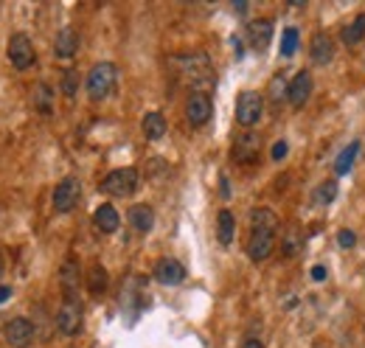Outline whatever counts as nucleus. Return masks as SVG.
<instances>
[{"label":"nucleus","instance_id":"nucleus-10","mask_svg":"<svg viewBox=\"0 0 365 348\" xmlns=\"http://www.w3.org/2000/svg\"><path fill=\"white\" fill-rule=\"evenodd\" d=\"M177 62H182L186 68H177L182 76H186L189 82H194V84H202V82H211V62H208V56L205 53H191V56H182V60H177Z\"/></svg>","mask_w":365,"mask_h":348},{"label":"nucleus","instance_id":"nucleus-34","mask_svg":"<svg viewBox=\"0 0 365 348\" xmlns=\"http://www.w3.org/2000/svg\"><path fill=\"white\" fill-rule=\"evenodd\" d=\"M312 278H315V281H323V278H326V267H323V264H315V267H312Z\"/></svg>","mask_w":365,"mask_h":348},{"label":"nucleus","instance_id":"nucleus-22","mask_svg":"<svg viewBox=\"0 0 365 348\" xmlns=\"http://www.w3.org/2000/svg\"><path fill=\"white\" fill-rule=\"evenodd\" d=\"M357 155H360V140H351L349 147L338 155V160H334V171H338V174H349L351 166L357 163Z\"/></svg>","mask_w":365,"mask_h":348},{"label":"nucleus","instance_id":"nucleus-20","mask_svg":"<svg viewBox=\"0 0 365 348\" xmlns=\"http://www.w3.org/2000/svg\"><path fill=\"white\" fill-rule=\"evenodd\" d=\"M143 135L149 140H161L166 135V119H163V112L152 110V112L143 115Z\"/></svg>","mask_w":365,"mask_h":348},{"label":"nucleus","instance_id":"nucleus-35","mask_svg":"<svg viewBox=\"0 0 365 348\" xmlns=\"http://www.w3.org/2000/svg\"><path fill=\"white\" fill-rule=\"evenodd\" d=\"M9 298H12V289L9 286H0V303L9 301Z\"/></svg>","mask_w":365,"mask_h":348},{"label":"nucleus","instance_id":"nucleus-33","mask_svg":"<svg viewBox=\"0 0 365 348\" xmlns=\"http://www.w3.org/2000/svg\"><path fill=\"white\" fill-rule=\"evenodd\" d=\"M242 348H264V343H261V337H245Z\"/></svg>","mask_w":365,"mask_h":348},{"label":"nucleus","instance_id":"nucleus-13","mask_svg":"<svg viewBox=\"0 0 365 348\" xmlns=\"http://www.w3.org/2000/svg\"><path fill=\"white\" fill-rule=\"evenodd\" d=\"M155 278L166 286H174V284H180L182 278H186V267H182L177 258H161L155 264Z\"/></svg>","mask_w":365,"mask_h":348},{"label":"nucleus","instance_id":"nucleus-18","mask_svg":"<svg viewBox=\"0 0 365 348\" xmlns=\"http://www.w3.org/2000/svg\"><path fill=\"white\" fill-rule=\"evenodd\" d=\"M93 225L102 230V234H115L118 225H121V216L113 206H99L93 214Z\"/></svg>","mask_w":365,"mask_h":348},{"label":"nucleus","instance_id":"nucleus-7","mask_svg":"<svg viewBox=\"0 0 365 348\" xmlns=\"http://www.w3.org/2000/svg\"><path fill=\"white\" fill-rule=\"evenodd\" d=\"M79 199H82V183L76 177H65L54 188V211L68 214L79 206Z\"/></svg>","mask_w":365,"mask_h":348},{"label":"nucleus","instance_id":"nucleus-30","mask_svg":"<svg viewBox=\"0 0 365 348\" xmlns=\"http://www.w3.org/2000/svg\"><path fill=\"white\" fill-rule=\"evenodd\" d=\"M59 90H62L68 99H73V96H76V90H79V73H76L73 68H65V73H62V84H59Z\"/></svg>","mask_w":365,"mask_h":348},{"label":"nucleus","instance_id":"nucleus-16","mask_svg":"<svg viewBox=\"0 0 365 348\" xmlns=\"http://www.w3.org/2000/svg\"><path fill=\"white\" fill-rule=\"evenodd\" d=\"M54 51H56L59 60H71V56H76V51H79V34H76V28H62V32L56 34Z\"/></svg>","mask_w":365,"mask_h":348},{"label":"nucleus","instance_id":"nucleus-9","mask_svg":"<svg viewBox=\"0 0 365 348\" xmlns=\"http://www.w3.org/2000/svg\"><path fill=\"white\" fill-rule=\"evenodd\" d=\"M312 87H315V82H312V73L309 71H298L292 79H290V87H287V101L298 110V107H303L309 101V96H312Z\"/></svg>","mask_w":365,"mask_h":348},{"label":"nucleus","instance_id":"nucleus-21","mask_svg":"<svg viewBox=\"0 0 365 348\" xmlns=\"http://www.w3.org/2000/svg\"><path fill=\"white\" fill-rule=\"evenodd\" d=\"M59 281H62V286H65V295H76V289H79V261L68 258L62 273H59Z\"/></svg>","mask_w":365,"mask_h":348},{"label":"nucleus","instance_id":"nucleus-28","mask_svg":"<svg viewBox=\"0 0 365 348\" xmlns=\"http://www.w3.org/2000/svg\"><path fill=\"white\" fill-rule=\"evenodd\" d=\"M301 245H303V236H301V230H298V227H290V230H287V236H284V242H281V250H284V256H287V258L298 256Z\"/></svg>","mask_w":365,"mask_h":348},{"label":"nucleus","instance_id":"nucleus-2","mask_svg":"<svg viewBox=\"0 0 365 348\" xmlns=\"http://www.w3.org/2000/svg\"><path fill=\"white\" fill-rule=\"evenodd\" d=\"M115 82H118V68L113 62L93 65V71L87 73V96L93 99V101L107 99L115 90Z\"/></svg>","mask_w":365,"mask_h":348},{"label":"nucleus","instance_id":"nucleus-3","mask_svg":"<svg viewBox=\"0 0 365 348\" xmlns=\"http://www.w3.org/2000/svg\"><path fill=\"white\" fill-rule=\"evenodd\" d=\"M110 197H132L138 188V169L124 166V169H113L99 186Z\"/></svg>","mask_w":365,"mask_h":348},{"label":"nucleus","instance_id":"nucleus-11","mask_svg":"<svg viewBox=\"0 0 365 348\" xmlns=\"http://www.w3.org/2000/svg\"><path fill=\"white\" fill-rule=\"evenodd\" d=\"M34 334H37L34 323L25 321V317H14V321H9V326L3 329L6 343L14 345V348H28V345H32V340H34Z\"/></svg>","mask_w":365,"mask_h":348},{"label":"nucleus","instance_id":"nucleus-36","mask_svg":"<svg viewBox=\"0 0 365 348\" xmlns=\"http://www.w3.org/2000/svg\"><path fill=\"white\" fill-rule=\"evenodd\" d=\"M0 275H3V258H0Z\"/></svg>","mask_w":365,"mask_h":348},{"label":"nucleus","instance_id":"nucleus-31","mask_svg":"<svg viewBox=\"0 0 365 348\" xmlns=\"http://www.w3.org/2000/svg\"><path fill=\"white\" fill-rule=\"evenodd\" d=\"M338 245L340 247H354L357 245V236L351 234V230H340V234H338Z\"/></svg>","mask_w":365,"mask_h":348},{"label":"nucleus","instance_id":"nucleus-1","mask_svg":"<svg viewBox=\"0 0 365 348\" xmlns=\"http://www.w3.org/2000/svg\"><path fill=\"white\" fill-rule=\"evenodd\" d=\"M281 219L276 216V211L270 208H256L250 214V239H248V256L253 261H264L270 258L272 247H276V234H279Z\"/></svg>","mask_w":365,"mask_h":348},{"label":"nucleus","instance_id":"nucleus-6","mask_svg":"<svg viewBox=\"0 0 365 348\" xmlns=\"http://www.w3.org/2000/svg\"><path fill=\"white\" fill-rule=\"evenodd\" d=\"M56 326L68 337H73L82 329V301L76 295H65L62 306H59V312H56Z\"/></svg>","mask_w":365,"mask_h":348},{"label":"nucleus","instance_id":"nucleus-4","mask_svg":"<svg viewBox=\"0 0 365 348\" xmlns=\"http://www.w3.org/2000/svg\"><path fill=\"white\" fill-rule=\"evenodd\" d=\"M264 112V99L256 90H245L236 99V121L239 127H256Z\"/></svg>","mask_w":365,"mask_h":348},{"label":"nucleus","instance_id":"nucleus-25","mask_svg":"<svg viewBox=\"0 0 365 348\" xmlns=\"http://www.w3.org/2000/svg\"><path fill=\"white\" fill-rule=\"evenodd\" d=\"M365 40V14H357L351 25L343 28V42L346 45H357Z\"/></svg>","mask_w":365,"mask_h":348},{"label":"nucleus","instance_id":"nucleus-14","mask_svg":"<svg viewBox=\"0 0 365 348\" xmlns=\"http://www.w3.org/2000/svg\"><path fill=\"white\" fill-rule=\"evenodd\" d=\"M248 37H250L253 51L264 53L267 45H270V40H272V20H253L248 25Z\"/></svg>","mask_w":365,"mask_h":348},{"label":"nucleus","instance_id":"nucleus-5","mask_svg":"<svg viewBox=\"0 0 365 348\" xmlns=\"http://www.w3.org/2000/svg\"><path fill=\"white\" fill-rule=\"evenodd\" d=\"M37 60V51H34V42L28 34H12L9 40V62L17 68V71H28Z\"/></svg>","mask_w":365,"mask_h":348},{"label":"nucleus","instance_id":"nucleus-19","mask_svg":"<svg viewBox=\"0 0 365 348\" xmlns=\"http://www.w3.org/2000/svg\"><path fill=\"white\" fill-rule=\"evenodd\" d=\"M233 236H236V219H233V214L225 208V211H220V216H217V239H220L222 247H231V245H233Z\"/></svg>","mask_w":365,"mask_h":348},{"label":"nucleus","instance_id":"nucleus-17","mask_svg":"<svg viewBox=\"0 0 365 348\" xmlns=\"http://www.w3.org/2000/svg\"><path fill=\"white\" fill-rule=\"evenodd\" d=\"M127 219H130V225L138 230V234H149V230L155 227V211H152L149 206H132Z\"/></svg>","mask_w":365,"mask_h":348},{"label":"nucleus","instance_id":"nucleus-23","mask_svg":"<svg viewBox=\"0 0 365 348\" xmlns=\"http://www.w3.org/2000/svg\"><path fill=\"white\" fill-rule=\"evenodd\" d=\"M287 87H290V82L284 79V73H276V76L270 79V84H267V99H270L272 107H279L287 99Z\"/></svg>","mask_w":365,"mask_h":348},{"label":"nucleus","instance_id":"nucleus-15","mask_svg":"<svg viewBox=\"0 0 365 348\" xmlns=\"http://www.w3.org/2000/svg\"><path fill=\"white\" fill-rule=\"evenodd\" d=\"M309 56H312V62L315 65H329L334 60V42L329 34H315L312 37V45H309Z\"/></svg>","mask_w":365,"mask_h":348},{"label":"nucleus","instance_id":"nucleus-29","mask_svg":"<svg viewBox=\"0 0 365 348\" xmlns=\"http://www.w3.org/2000/svg\"><path fill=\"white\" fill-rule=\"evenodd\" d=\"M90 293H93V295H102L104 293V289H107V273H104V267H93V270H90Z\"/></svg>","mask_w":365,"mask_h":348},{"label":"nucleus","instance_id":"nucleus-24","mask_svg":"<svg viewBox=\"0 0 365 348\" xmlns=\"http://www.w3.org/2000/svg\"><path fill=\"white\" fill-rule=\"evenodd\" d=\"M34 107H37V112H43V115H51L54 112V90L48 84H37L34 87Z\"/></svg>","mask_w":365,"mask_h":348},{"label":"nucleus","instance_id":"nucleus-32","mask_svg":"<svg viewBox=\"0 0 365 348\" xmlns=\"http://www.w3.org/2000/svg\"><path fill=\"white\" fill-rule=\"evenodd\" d=\"M287 152H290L287 140H279V143H272V160H284V158H287Z\"/></svg>","mask_w":365,"mask_h":348},{"label":"nucleus","instance_id":"nucleus-27","mask_svg":"<svg viewBox=\"0 0 365 348\" xmlns=\"http://www.w3.org/2000/svg\"><path fill=\"white\" fill-rule=\"evenodd\" d=\"M298 42H301L298 28H295V25L284 28V37H281V56H295V53H298Z\"/></svg>","mask_w":365,"mask_h":348},{"label":"nucleus","instance_id":"nucleus-26","mask_svg":"<svg viewBox=\"0 0 365 348\" xmlns=\"http://www.w3.org/2000/svg\"><path fill=\"white\" fill-rule=\"evenodd\" d=\"M334 197H338V180H323V183L315 188V194H312V199L318 202V206H329Z\"/></svg>","mask_w":365,"mask_h":348},{"label":"nucleus","instance_id":"nucleus-12","mask_svg":"<svg viewBox=\"0 0 365 348\" xmlns=\"http://www.w3.org/2000/svg\"><path fill=\"white\" fill-rule=\"evenodd\" d=\"M259 147H261V140H259L256 132H242L233 140V158L239 163H253L259 158Z\"/></svg>","mask_w":365,"mask_h":348},{"label":"nucleus","instance_id":"nucleus-8","mask_svg":"<svg viewBox=\"0 0 365 348\" xmlns=\"http://www.w3.org/2000/svg\"><path fill=\"white\" fill-rule=\"evenodd\" d=\"M211 112H214V104H211V96L205 90H194L189 96L186 104V119L191 127H205L211 121Z\"/></svg>","mask_w":365,"mask_h":348}]
</instances>
